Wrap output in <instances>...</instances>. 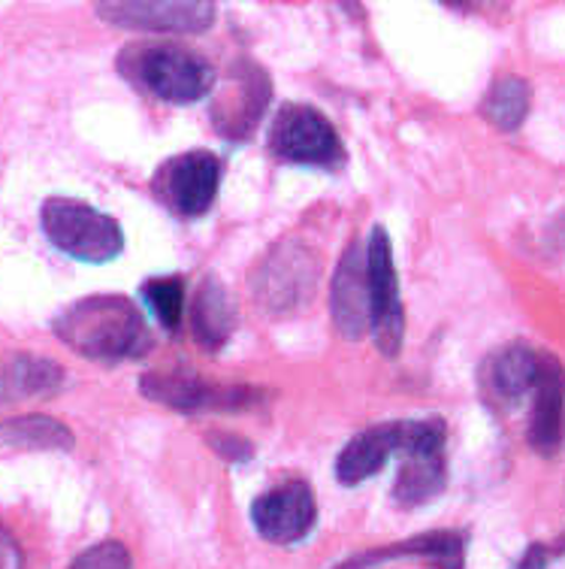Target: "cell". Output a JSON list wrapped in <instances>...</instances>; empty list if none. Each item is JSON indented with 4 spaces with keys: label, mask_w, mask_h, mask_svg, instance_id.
<instances>
[{
    "label": "cell",
    "mask_w": 565,
    "mask_h": 569,
    "mask_svg": "<svg viewBox=\"0 0 565 569\" xmlns=\"http://www.w3.org/2000/svg\"><path fill=\"white\" fill-rule=\"evenodd\" d=\"M0 449L70 451L73 433L70 427L49 416H19L0 421Z\"/></svg>",
    "instance_id": "d6986e66"
},
{
    "label": "cell",
    "mask_w": 565,
    "mask_h": 569,
    "mask_svg": "<svg viewBox=\"0 0 565 569\" xmlns=\"http://www.w3.org/2000/svg\"><path fill=\"white\" fill-rule=\"evenodd\" d=\"M61 382H64V370L49 358H16L0 372V400L52 395Z\"/></svg>",
    "instance_id": "44dd1931"
},
{
    "label": "cell",
    "mask_w": 565,
    "mask_h": 569,
    "mask_svg": "<svg viewBox=\"0 0 565 569\" xmlns=\"http://www.w3.org/2000/svg\"><path fill=\"white\" fill-rule=\"evenodd\" d=\"M315 491L303 479L275 485L251 503V521L258 527V533L275 546H294L309 537V530L315 527Z\"/></svg>",
    "instance_id": "9c48e42d"
},
{
    "label": "cell",
    "mask_w": 565,
    "mask_h": 569,
    "mask_svg": "<svg viewBox=\"0 0 565 569\" xmlns=\"http://www.w3.org/2000/svg\"><path fill=\"white\" fill-rule=\"evenodd\" d=\"M551 555H556V558H559V555H565V537L559 539V546L551 548Z\"/></svg>",
    "instance_id": "4316f807"
},
{
    "label": "cell",
    "mask_w": 565,
    "mask_h": 569,
    "mask_svg": "<svg viewBox=\"0 0 565 569\" xmlns=\"http://www.w3.org/2000/svg\"><path fill=\"white\" fill-rule=\"evenodd\" d=\"M551 558H554V555H551V548L547 546H529L521 563H517V569H547Z\"/></svg>",
    "instance_id": "484cf974"
},
{
    "label": "cell",
    "mask_w": 565,
    "mask_h": 569,
    "mask_svg": "<svg viewBox=\"0 0 565 569\" xmlns=\"http://www.w3.org/2000/svg\"><path fill=\"white\" fill-rule=\"evenodd\" d=\"M333 321L345 340H360L370 330V279H366V249L354 242L333 276L330 288Z\"/></svg>",
    "instance_id": "7c38bea8"
},
{
    "label": "cell",
    "mask_w": 565,
    "mask_h": 569,
    "mask_svg": "<svg viewBox=\"0 0 565 569\" xmlns=\"http://www.w3.org/2000/svg\"><path fill=\"white\" fill-rule=\"evenodd\" d=\"M142 300L167 330H175L185 316V282L179 276H161L142 284Z\"/></svg>",
    "instance_id": "7402d4cb"
},
{
    "label": "cell",
    "mask_w": 565,
    "mask_h": 569,
    "mask_svg": "<svg viewBox=\"0 0 565 569\" xmlns=\"http://www.w3.org/2000/svg\"><path fill=\"white\" fill-rule=\"evenodd\" d=\"M366 279H370V330L375 333L379 349L393 358L403 346L405 312L396 267H393L391 237L384 228H372L366 242Z\"/></svg>",
    "instance_id": "52a82bcc"
},
{
    "label": "cell",
    "mask_w": 565,
    "mask_h": 569,
    "mask_svg": "<svg viewBox=\"0 0 565 569\" xmlns=\"http://www.w3.org/2000/svg\"><path fill=\"white\" fill-rule=\"evenodd\" d=\"M58 340L91 361H133L152 349L145 318L128 297L94 295L54 318Z\"/></svg>",
    "instance_id": "6da1fadb"
},
{
    "label": "cell",
    "mask_w": 565,
    "mask_h": 569,
    "mask_svg": "<svg viewBox=\"0 0 565 569\" xmlns=\"http://www.w3.org/2000/svg\"><path fill=\"white\" fill-rule=\"evenodd\" d=\"M236 325V309L230 303L224 284L218 282L215 276H209L200 284V291L194 297V307H191V330H194V340L203 349L215 351L230 340Z\"/></svg>",
    "instance_id": "ac0fdd59"
},
{
    "label": "cell",
    "mask_w": 565,
    "mask_h": 569,
    "mask_svg": "<svg viewBox=\"0 0 565 569\" xmlns=\"http://www.w3.org/2000/svg\"><path fill=\"white\" fill-rule=\"evenodd\" d=\"M538 370H542V355L523 342H512L484 363V388L496 403L514 406L526 395H533Z\"/></svg>",
    "instance_id": "9a60e30c"
},
{
    "label": "cell",
    "mask_w": 565,
    "mask_h": 569,
    "mask_svg": "<svg viewBox=\"0 0 565 569\" xmlns=\"http://www.w3.org/2000/svg\"><path fill=\"white\" fill-rule=\"evenodd\" d=\"M0 569H24L22 548L3 527H0Z\"/></svg>",
    "instance_id": "cb8c5ba5"
},
{
    "label": "cell",
    "mask_w": 565,
    "mask_h": 569,
    "mask_svg": "<svg viewBox=\"0 0 565 569\" xmlns=\"http://www.w3.org/2000/svg\"><path fill=\"white\" fill-rule=\"evenodd\" d=\"M463 558H466V537L454 533V530H435V533H424L408 542H396V546L349 558L336 569H375L393 563V560H424L433 569H463Z\"/></svg>",
    "instance_id": "5bb4252c"
},
{
    "label": "cell",
    "mask_w": 565,
    "mask_h": 569,
    "mask_svg": "<svg viewBox=\"0 0 565 569\" xmlns=\"http://www.w3.org/2000/svg\"><path fill=\"white\" fill-rule=\"evenodd\" d=\"M270 79L261 67L240 61L230 77V86L221 88L212 100V119H215L218 131L230 140L249 137L270 103Z\"/></svg>",
    "instance_id": "8fae6325"
},
{
    "label": "cell",
    "mask_w": 565,
    "mask_h": 569,
    "mask_svg": "<svg viewBox=\"0 0 565 569\" xmlns=\"http://www.w3.org/2000/svg\"><path fill=\"white\" fill-rule=\"evenodd\" d=\"M317 276H321V267L309 246L282 242L266 254V261L254 276V297L270 312H291L312 300Z\"/></svg>",
    "instance_id": "8992f818"
},
{
    "label": "cell",
    "mask_w": 565,
    "mask_h": 569,
    "mask_svg": "<svg viewBox=\"0 0 565 569\" xmlns=\"http://www.w3.org/2000/svg\"><path fill=\"white\" fill-rule=\"evenodd\" d=\"M212 446H215V451L224 460H249V455H251L249 442H245V439L230 437V433H224V437H218L215 442H212Z\"/></svg>",
    "instance_id": "d4e9b609"
},
{
    "label": "cell",
    "mask_w": 565,
    "mask_h": 569,
    "mask_svg": "<svg viewBox=\"0 0 565 569\" xmlns=\"http://www.w3.org/2000/svg\"><path fill=\"white\" fill-rule=\"evenodd\" d=\"M70 569H131V551L115 539H109L82 551Z\"/></svg>",
    "instance_id": "603a6c76"
},
{
    "label": "cell",
    "mask_w": 565,
    "mask_h": 569,
    "mask_svg": "<svg viewBox=\"0 0 565 569\" xmlns=\"http://www.w3.org/2000/svg\"><path fill=\"white\" fill-rule=\"evenodd\" d=\"M393 451H400V421L375 425L351 439L336 460V479L342 485H360L387 463Z\"/></svg>",
    "instance_id": "2e32d148"
},
{
    "label": "cell",
    "mask_w": 565,
    "mask_h": 569,
    "mask_svg": "<svg viewBox=\"0 0 565 569\" xmlns=\"http://www.w3.org/2000/svg\"><path fill=\"white\" fill-rule=\"evenodd\" d=\"M270 149L291 164L336 167L345 161L336 128L324 112L305 103H284L279 110L270 128Z\"/></svg>",
    "instance_id": "277c9868"
},
{
    "label": "cell",
    "mask_w": 565,
    "mask_h": 569,
    "mask_svg": "<svg viewBox=\"0 0 565 569\" xmlns=\"http://www.w3.org/2000/svg\"><path fill=\"white\" fill-rule=\"evenodd\" d=\"M565 437V370L563 363L542 355V370L533 388L529 446L538 455H556Z\"/></svg>",
    "instance_id": "4fadbf2b"
},
{
    "label": "cell",
    "mask_w": 565,
    "mask_h": 569,
    "mask_svg": "<svg viewBox=\"0 0 565 569\" xmlns=\"http://www.w3.org/2000/svg\"><path fill=\"white\" fill-rule=\"evenodd\" d=\"M46 237L54 249L85 263H107L124 249L121 224L107 212L88 207L82 200L52 198L40 212Z\"/></svg>",
    "instance_id": "3957f363"
},
{
    "label": "cell",
    "mask_w": 565,
    "mask_h": 569,
    "mask_svg": "<svg viewBox=\"0 0 565 569\" xmlns=\"http://www.w3.org/2000/svg\"><path fill=\"white\" fill-rule=\"evenodd\" d=\"M142 395L152 397L154 403H163L175 412H206V409H245L254 400V391L233 385L221 388L206 379H200L194 370L173 367V370H154L142 376Z\"/></svg>",
    "instance_id": "ba28073f"
},
{
    "label": "cell",
    "mask_w": 565,
    "mask_h": 569,
    "mask_svg": "<svg viewBox=\"0 0 565 569\" xmlns=\"http://www.w3.org/2000/svg\"><path fill=\"white\" fill-rule=\"evenodd\" d=\"M98 12L109 24L119 28H140V31H170V33H203L212 28L215 19V7L203 3V0H163V3H149V0H137V3H100Z\"/></svg>",
    "instance_id": "30bf717a"
},
{
    "label": "cell",
    "mask_w": 565,
    "mask_h": 569,
    "mask_svg": "<svg viewBox=\"0 0 565 569\" xmlns=\"http://www.w3.org/2000/svg\"><path fill=\"white\" fill-rule=\"evenodd\" d=\"M221 161L206 149L175 154L154 173V194L179 219H196L215 203Z\"/></svg>",
    "instance_id": "5b68a950"
},
{
    "label": "cell",
    "mask_w": 565,
    "mask_h": 569,
    "mask_svg": "<svg viewBox=\"0 0 565 569\" xmlns=\"http://www.w3.org/2000/svg\"><path fill=\"white\" fill-rule=\"evenodd\" d=\"M529 103H533V88L521 77H500L490 91L484 94L481 112L484 119L500 128V131H517L526 116H529Z\"/></svg>",
    "instance_id": "ffe728a7"
},
{
    "label": "cell",
    "mask_w": 565,
    "mask_h": 569,
    "mask_svg": "<svg viewBox=\"0 0 565 569\" xmlns=\"http://www.w3.org/2000/svg\"><path fill=\"white\" fill-rule=\"evenodd\" d=\"M447 467H445V449H424V451H405L403 467L396 476V488L393 497L396 503L405 509L433 500L445 491Z\"/></svg>",
    "instance_id": "e0dca14e"
},
{
    "label": "cell",
    "mask_w": 565,
    "mask_h": 569,
    "mask_svg": "<svg viewBox=\"0 0 565 569\" xmlns=\"http://www.w3.org/2000/svg\"><path fill=\"white\" fill-rule=\"evenodd\" d=\"M115 64L133 88L163 103H196L215 88V67L179 43H131Z\"/></svg>",
    "instance_id": "7a4b0ae2"
}]
</instances>
